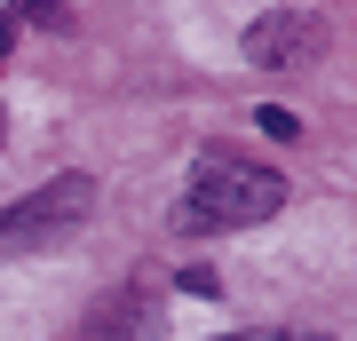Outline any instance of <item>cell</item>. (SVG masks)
Returning a JSON list of instances; mask_svg holds the SVG:
<instances>
[{
    "instance_id": "obj_4",
    "label": "cell",
    "mask_w": 357,
    "mask_h": 341,
    "mask_svg": "<svg viewBox=\"0 0 357 341\" xmlns=\"http://www.w3.org/2000/svg\"><path fill=\"white\" fill-rule=\"evenodd\" d=\"M255 127H262L270 143H294V135H302V119H294V112H278V103H270V112H262Z\"/></svg>"
},
{
    "instance_id": "obj_6",
    "label": "cell",
    "mask_w": 357,
    "mask_h": 341,
    "mask_svg": "<svg viewBox=\"0 0 357 341\" xmlns=\"http://www.w3.org/2000/svg\"><path fill=\"white\" fill-rule=\"evenodd\" d=\"M222 341H302V333H222Z\"/></svg>"
},
{
    "instance_id": "obj_3",
    "label": "cell",
    "mask_w": 357,
    "mask_h": 341,
    "mask_svg": "<svg viewBox=\"0 0 357 341\" xmlns=\"http://www.w3.org/2000/svg\"><path fill=\"white\" fill-rule=\"evenodd\" d=\"M326 56V16L318 8H278L246 32V63L255 72H302V63Z\"/></svg>"
},
{
    "instance_id": "obj_5",
    "label": "cell",
    "mask_w": 357,
    "mask_h": 341,
    "mask_svg": "<svg viewBox=\"0 0 357 341\" xmlns=\"http://www.w3.org/2000/svg\"><path fill=\"white\" fill-rule=\"evenodd\" d=\"M8 48H16V16L0 8V63H8Z\"/></svg>"
},
{
    "instance_id": "obj_1",
    "label": "cell",
    "mask_w": 357,
    "mask_h": 341,
    "mask_svg": "<svg viewBox=\"0 0 357 341\" xmlns=\"http://www.w3.org/2000/svg\"><path fill=\"white\" fill-rule=\"evenodd\" d=\"M278 206H286V183L270 167L238 151H206L191 175V199H183V230H246V222H270Z\"/></svg>"
},
{
    "instance_id": "obj_7",
    "label": "cell",
    "mask_w": 357,
    "mask_h": 341,
    "mask_svg": "<svg viewBox=\"0 0 357 341\" xmlns=\"http://www.w3.org/2000/svg\"><path fill=\"white\" fill-rule=\"evenodd\" d=\"M0 143H8V112H0Z\"/></svg>"
},
{
    "instance_id": "obj_2",
    "label": "cell",
    "mask_w": 357,
    "mask_h": 341,
    "mask_svg": "<svg viewBox=\"0 0 357 341\" xmlns=\"http://www.w3.org/2000/svg\"><path fill=\"white\" fill-rule=\"evenodd\" d=\"M88 215H96V183L88 175H56V183H40L32 199H16L8 215H0V254L56 246V238H72Z\"/></svg>"
}]
</instances>
